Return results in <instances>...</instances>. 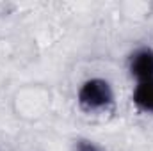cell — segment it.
Listing matches in <instances>:
<instances>
[{"mask_svg":"<svg viewBox=\"0 0 153 151\" xmlns=\"http://www.w3.org/2000/svg\"><path fill=\"white\" fill-rule=\"evenodd\" d=\"M112 100H114L112 89H111L109 82H105L102 78L87 80L78 91V103L82 109H85L89 112L107 109L112 103Z\"/></svg>","mask_w":153,"mask_h":151,"instance_id":"obj_1","label":"cell"},{"mask_svg":"<svg viewBox=\"0 0 153 151\" xmlns=\"http://www.w3.org/2000/svg\"><path fill=\"white\" fill-rule=\"evenodd\" d=\"M130 73L139 82L153 78V50L141 48L130 57Z\"/></svg>","mask_w":153,"mask_h":151,"instance_id":"obj_2","label":"cell"},{"mask_svg":"<svg viewBox=\"0 0 153 151\" xmlns=\"http://www.w3.org/2000/svg\"><path fill=\"white\" fill-rule=\"evenodd\" d=\"M134 103L144 112H153V78L137 84L134 91Z\"/></svg>","mask_w":153,"mask_h":151,"instance_id":"obj_3","label":"cell"},{"mask_svg":"<svg viewBox=\"0 0 153 151\" xmlns=\"http://www.w3.org/2000/svg\"><path fill=\"white\" fill-rule=\"evenodd\" d=\"M75 151H102V150L91 141H78L75 146Z\"/></svg>","mask_w":153,"mask_h":151,"instance_id":"obj_4","label":"cell"}]
</instances>
